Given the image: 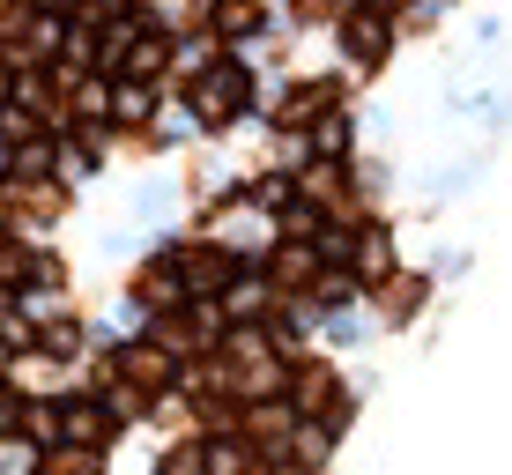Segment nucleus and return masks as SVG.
Segmentation results:
<instances>
[{"label":"nucleus","mask_w":512,"mask_h":475,"mask_svg":"<svg viewBox=\"0 0 512 475\" xmlns=\"http://www.w3.org/2000/svg\"><path fill=\"white\" fill-rule=\"evenodd\" d=\"M282 386H290V416L297 424H320V416L342 409V379H334V364L305 357L297 372H282Z\"/></svg>","instance_id":"f257e3e1"},{"label":"nucleus","mask_w":512,"mask_h":475,"mask_svg":"<svg viewBox=\"0 0 512 475\" xmlns=\"http://www.w3.org/2000/svg\"><path fill=\"white\" fill-rule=\"evenodd\" d=\"M231 268H238V260H231V253H216V245H186V253L171 260L179 290H193V297H216V290H231Z\"/></svg>","instance_id":"f03ea898"},{"label":"nucleus","mask_w":512,"mask_h":475,"mask_svg":"<svg viewBox=\"0 0 512 475\" xmlns=\"http://www.w3.org/2000/svg\"><path fill=\"white\" fill-rule=\"evenodd\" d=\"M253 97V82H245V67H216L208 82H193V112L208 119V127H223V119L238 112V104Z\"/></svg>","instance_id":"7ed1b4c3"},{"label":"nucleus","mask_w":512,"mask_h":475,"mask_svg":"<svg viewBox=\"0 0 512 475\" xmlns=\"http://www.w3.org/2000/svg\"><path fill=\"white\" fill-rule=\"evenodd\" d=\"M52 431H60V438H67V446H82V453H97V446H104V438H112L119 424H112V416H104V409H97V401H67V409H60V416H52Z\"/></svg>","instance_id":"20e7f679"},{"label":"nucleus","mask_w":512,"mask_h":475,"mask_svg":"<svg viewBox=\"0 0 512 475\" xmlns=\"http://www.w3.org/2000/svg\"><path fill=\"white\" fill-rule=\"evenodd\" d=\"M112 364L127 372V386H134L141 401H149V394H164V386H171V372H179V364H171L164 349H149V342H141V349H127V357H112Z\"/></svg>","instance_id":"39448f33"},{"label":"nucleus","mask_w":512,"mask_h":475,"mask_svg":"<svg viewBox=\"0 0 512 475\" xmlns=\"http://www.w3.org/2000/svg\"><path fill=\"white\" fill-rule=\"evenodd\" d=\"M268 275H275V290H305V283H320V253H312V245H290V238H282V245H275V260H268Z\"/></svg>","instance_id":"423d86ee"},{"label":"nucleus","mask_w":512,"mask_h":475,"mask_svg":"<svg viewBox=\"0 0 512 475\" xmlns=\"http://www.w3.org/2000/svg\"><path fill=\"white\" fill-rule=\"evenodd\" d=\"M342 45H349V60H364V67H379V60H386V45H394V30H386V15H349V30H342Z\"/></svg>","instance_id":"0eeeda50"},{"label":"nucleus","mask_w":512,"mask_h":475,"mask_svg":"<svg viewBox=\"0 0 512 475\" xmlns=\"http://www.w3.org/2000/svg\"><path fill=\"white\" fill-rule=\"evenodd\" d=\"M342 104V82H305V90L282 97V127H305V119H327Z\"/></svg>","instance_id":"6e6552de"},{"label":"nucleus","mask_w":512,"mask_h":475,"mask_svg":"<svg viewBox=\"0 0 512 475\" xmlns=\"http://www.w3.org/2000/svg\"><path fill=\"white\" fill-rule=\"evenodd\" d=\"M201 475H268L253 446H201Z\"/></svg>","instance_id":"1a4fd4ad"},{"label":"nucleus","mask_w":512,"mask_h":475,"mask_svg":"<svg viewBox=\"0 0 512 475\" xmlns=\"http://www.w3.org/2000/svg\"><path fill=\"white\" fill-rule=\"evenodd\" d=\"M208 8H216L223 38H253V30H260V0H208Z\"/></svg>","instance_id":"9d476101"},{"label":"nucleus","mask_w":512,"mask_h":475,"mask_svg":"<svg viewBox=\"0 0 512 475\" xmlns=\"http://www.w3.org/2000/svg\"><path fill=\"white\" fill-rule=\"evenodd\" d=\"M386 268H394V253H386V231H364V238H357V283H379Z\"/></svg>","instance_id":"9b49d317"},{"label":"nucleus","mask_w":512,"mask_h":475,"mask_svg":"<svg viewBox=\"0 0 512 475\" xmlns=\"http://www.w3.org/2000/svg\"><path fill=\"white\" fill-rule=\"evenodd\" d=\"M38 475H97V453H82V446H60V453H45Z\"/></svg>","instance_id":"f8f14e48"},{"label":"nucleus","mask_w":512,"mask_h":475,"mask_svg":"<svg viewBox=\"0 0 512 475\" xmlns=\"http://www.w3.org/2000/svg\"><path fill=\"white\" fill-rule=\"evenodd\" d=\"M119 60H127V75H156V67L171 60V45H164V38H141V45L119 52Z\"/></svg>","instance_id":"ddd939ff"},{"label":"nucleus","mask_w":512,"mask_h":475,"mask_svg":"<svg viewBox=\"0 0 512 475\" xmlns=\"http://www.w3.org/2000/svg\"><path fill=\"white\" fill-rule=\"evenodd\" d=\"M416 305H423V275H401V283L386 290V312H394V320H409Z\"/></svg>","instance_id":"4468645a"},{"label":"nucleus","mask_w":512,"mask_h":475,"mask_svg":"<svg viewBox=\"0 0 512 475\" xmlns=\"http://www.w3.org/2000/svg\"><path fill=\"white\" fill-rule=\"evenodd\" d=\"M30 275H38V268H30V260H23V253H15V245H0V283H8V290H15V283H30Z\"/></svg>","instance_id":"2eb2a0df"},{"label":"nucleus","mask_w":512,"mask_h":475,"mask_svg":"<svg viewBox=\"0 0 512 475\" xmlns=\"http://www.w3.org/2000/svg\"><path fill=\"white\" fill-rule=\"evenodd\" d=\"M164 475H201V446H179V453H164Z\"/></svg>","instance_id":"dca6fc26"},{"label":"nucleus","mask_w":512,"mask_h":475,"mask_svg":"<svg viewBox=\"0 0 512 475\" xmlns=\"http://www.w3.org/2000/svg\"><path fill=\"white\" fill-rule=\"evenodd\" d=\"M45 164H52V149H38V142H30L23 156H15V171H23V179H38V171H45Z\"/></svg>","instance_id":"f3484780"},{"label":"nucleus","mask_w":512,"mask_h":475,"mask_svg":"<svg viewBox=\"0 0 512 475\" xmlns=\"http://www.w3.org/2000/svg\"><path fill=\"white\" fill-rule=\"evenodd\" d=\"M0 97H8V67H0Z\"/></svg>","instance_id":"a211bd4d"}]
</instances>
